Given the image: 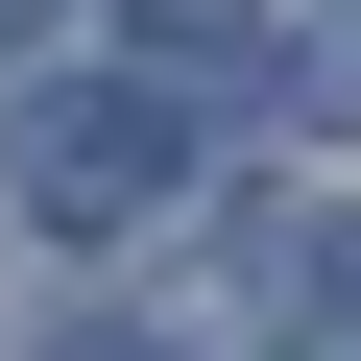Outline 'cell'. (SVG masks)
Masks as SVG:
<instances>
[{
	"instance_id": "obj_3",
	"label": "cell",
	"mask_w": 361,
	"mask_h": 361,
	"mask_svg": "<svg viewBox=\"0 0 361 361\" xmlns=\"http://www.w3.org/2000/svg\"><path fill=\"white\" fill-rule=\"evenodd\" d=\"M265 73H289L313 121H361V0H265Z\"/></svg>"
},
{
	"instance_id": "obj_4",
	"label": "cell",
	"mask_w": 361,
	"mask_h": 361,
	"mask_svg": "<svg viewBox=\"0 0 361 361\" xmlns=\"http://www.w3.org/2000/svg\"><path fill=\"white\" fill-rule=\"evenodd\" d=\"M49 361H169V337H121V313H73V337H49Z\"/></svg>"
},
{
	"instance_id": "obj_2",
	"label": "cell",
	"mask_w": 361,
	"mask_h": 361,
	"mask_svg": "<svg viewBox=\"0 0 361 361\" xmlns=\"http://www.w3.org/2000/svg\"><path fill=\"white\" fill-rule=\"evenodd\" d=\"M217 313H241V337H361V217H337V193H265V217L217 241Z\"/></svg>"
},
{
	"instance_id": "obj_1",
	"label": "cell",
	"mask_w": 361,
	"mask_h": 361,
	"mask_svg": "<svg viewBox=\"0 0 361 361\" xmlns=\"http://www.w3.org/2000/svg\"><path fill=\"white\" fill-rule=\"evenodd\" d=\"M0 193H25L49 241H145L169 193H193V97H169V73H49L25 145H0Z\"/></svg>"
}]
</instances>
